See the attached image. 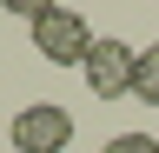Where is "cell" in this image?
Returning <instances> with one entry per match:
<instances>
[{
    "label": "cell",
    "mask_w": 159,
    "mask_h": 153,
    "mask_svg": "<svg viewBox=\"0 0 159 153\" xmlns=\"http://www.w3.org/2000/svg\"><path fill=\"white\" fill-rule=\"evenodd\" d=\"M27 27H33V53H40V60H53V67H86L93 27L80 20L73 7H33Z\"/></svg>",
    "instance_id": "obj_1"
},
{
    "label": "cell",
    "mask_w": 159,
    "mask_h": 153,
    "mask_svg": "<svg viewBox=\"0 0 159 153\" xmlns=\"http://www.w3.org/2000/svg\"><path fill=\"white\" fill-rule=\"evenodd\" d=\"M7 140H13V153H66L73 146V113L60 100H33V107L13 113Z\"/></svg>",
    "instance_id": "obj_2"
},
{
    "label": "cell",
    "mask_w": 159,
    "mask_h": 153,
    "mask_svg": "<svg viewBox=\"0 0 159 153\" xmlns=\"http://www.w3.org/2000/svg\"><path fill=\"white\" fill-rule=\"evenodd\" d=\"M133 67H139V47H126V40H113V33H106V40H93V53H86V67H80V73H86V87H93V100H126V93H133Z\"/></svg>",
    "instance_id": "obj_3"
},
{
    "label": "cell",
    "mask_w": 159,
    "mask_h": 153,
    "mask_svg": "<svg viewBox=\"0 0 159 153\" xmlns=\"http://www.w3.org/2000/svg\"><path fill=\"white\" fill-rule=\"evenodd\" d=\"M133 100L139 107H159V40L139 47V67H133Z\"/></svg>",
    "instance_id": "obj_4"
},
{
    "label": "cell",
    "mask_w": 159,
    "mask_h": 153,
    "mask_svg": "<svg viewBox=\"0 0 159 153\" xmlns=\"http://www.w3.org/2000/svg\"><path fill=\"white\" fill-rule=\"evenodd\" d=\"M99 153H159V140L152 133H119V140H106Z\"/></svg>",
    "instance_id": "obj_5"
}]
</instances>
